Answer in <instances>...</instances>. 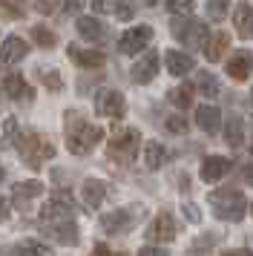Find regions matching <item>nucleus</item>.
Listing matches in <instances>:
<instances>
[{
	"instance_id": "nucleus-1",
	"label": "nucleus",
	"mask_w": 253,
	"mask_h": 256,
	"mask_svg": "<svg viewBox=\"0 0 253 256\" xmlns=\"http://www.w3.org/2000/svg\"><path fill=\"white\" fill-rule=\"evenodd\" d=\"M64 130H66V150L72 156H90L104 141V130L98 124H90L78 110L64 112Z\"/></svg>"
},
{
	"instance_id": "nucleus-2",
	"label": "nucleus",
	"mask_w": 253,
	"mask_h": 256,
	"mask_svg": "<svg viewBox=\"0 0 253 256\" xmlns=\"http://www.w3.org/2000/svg\"><path fill=\"white\" fill-rule=\"evenodd\" d=\"M14 150L29 170H40L46 162L55 158V144L46 138L44 132H20L14 138Z\"/></svg>"
},
{
	"instance_id": "nucleus-3",
	"label": "nucleus",
	"mask_w": 253,
	"mask_h": 256,
	"mask_svg": "<svg viewBox=\"0 0 253 256\" xmlns=\"http://www.w3.org/2000/svg\"><path fill=\"white\" fill-rule=\"evenodd\" d=\"M207 202L213 208V216L222 222H242L248 213V198L236 187H218L207 196Z\"/></svg>"
},
{
	"instance_id": "nucleus-4",
	"label": "nucleus",
	"mask_w": 253,
	"mask_h": 256,
	"mask_svg": "<svg viewBox=\"0 0 253 256\" xmlns=\"http://www.w3.org/2000/svg\"><path fill=\"white\" fill-rule=\"evenodd\" d=\"M138 150H141V132L136 127H124V130H118V132L110 136L106 158L115 164H121V167H126V164L136 162Z\"/></svg>"
},
{
	"instance_id": "nucleus-5",
	"label": "nucleus",
	"mask_w": 253,
	"mask_h": 256,
	"mask_svg": "<svg viewBox=\"0 0 253 256\" xmlns=\"http://www.w3.org/2000/svg\"><path fill=\"white\" fill-rule=\"evenodd\" d=\"M170 32L187 49H204L207 40H210V26L198 18H172Z\"/></svg>"
},
{
	"instance_id": "nucleus-6",
	"label": "nucleus",
	"mask_w": 253,
	"mask_h": 256,
	"mask_svg": "<svg viewBox=\"0 0 253 256\" xmlns=\"http://www.w3.org/2000/svg\"><path fill=\"white\" fill-rule=\"evenodd\" d=\"M144 213L147 210L141 208V204H130V208H115L110 213H104L101 216V230L110 233V236H118V233H130L136 228L138 222L144 219Z\"/></svg>"
},
{
	"instance_id": "nucleus-7",
	"label": "nucleus",
	"mask_w": 253,
	"mask_h": 256,
	"mask_svg": "<svg viewBox=\"0 0 253 256\" xmlns=\"http://www.w3.org/2000/svg\"><path fill=\"white\" fill-rule=\"evenodd\" d=\"M75 202H72V196H69L66 190L64 193H55V196L46 202L44 208H40V224H58V222H72V216H75Z\"/></svg>"
},
{
	"instance_id": "nucleus-8",
	"label": "nucleus",
	"mask_w": 253,
	"mask_h": 256,
	"mask_svg": "<svg viewBox=\"0 0 253 256\" xmlns=\"http://www.w3.org/2000/svg\"><path fill=\"white\" fill-rule=\"evenodd\" d=\"M0 101H9V104H32L34 90L29 86V81L23 78L20 72H9L0 81Z\"/></svg>"
},
{
	"instance_id": "nucleus-9",
	"label": "nucleus",
	"mask_w": 253,
	"mask_h": 256,
	"mask_svg": "<svg viewBox=\"0 0 253 256\" xmlns=\"http://www.w3.org/2000/svg\"><path fill=\"white\" fill-rule=\"evenodd\" d=\"M176 233H178V228H176V219H172L170 210H161V213H156V219L150 222V228L144 230V236H147L150 244H170L172 239H176Z\"/></svg>"
},
{
	"instance_id": "nucleus-10",
	"label": "nucleus",
	"mask_w": 253,
	"mask_h": 256,
	"mask_svg": "<svg viewBox=\"0 0 253 256\" xmlns=\"http://www.w3.org/2000/svg\"><path fill=\"white\" fill-rule=\"evenodd\" d=\"M95 112L101 118H124L126 116V98L118 90H98L95 92Z\"/></svg>"
},
{
	"instance_id": "nucleus-11",
	"label": "nucleus",
	"mask_w": 253,
	"mask_h": 256,
	"mask_svg": "<svg viewBox=\"0 0 253 256\" xmlns=\"http://www.w3.org/2000/svg\"><path fill=\"white\" fill-rule=\"evenodd\" d=\"M152 26H132L126 29L124 35L118 38V52L121 55H138V52H147V46L152 44Z\"/></svg>"
},
{
	"instance_id": "nucleus-12",
	"label": "nucleus",
	"mask_w": 253,
	"mask_h": 256,
	"mask_svg": "<svg viewBox=\"0 0 253 256\" xmlns=\"http://www.w3.org/2000/svg\"><path fill=\"white\" fill-rule=\"evenodd\" d=\"M156 75H158V52L156 49H147L141 58L132 64V70H130V78H132V84H150L156 81Z\"/></svg>"
},
{
	"instance_id": "nucleus-13",
	"label": "nucleus",
	"mask_w": 253,
	"mask_h": 256,
	"mask_svg": "<svg viewBox=\"0 0 253 256\" xmlns=\"http://www.w3.org/2000/svg\"><path fill=\"white\" fill-rule=\"evenodd\" d=\"M46 239H52V242L64 244V248H75L80 242V233H78V224L75 222H58V224H44L40 228Z\"/></svg>"
},
{
	"instance_id": "nucleus-14",
	"label": "nucleus",
	"mask_w": 253,
	"mask_h": 256,
	"mask_svg": "<svg viewBox=\"0 0 253 256\" xmlns=\"http://www.w3.org/2000/svg\"><path fill=\"white\" fill-rule=\"evenodd\" d=\"M29 55V44L18 35H9L3 38V44H0V70H6V66H14L18 60H23Z\"/></svg>"
},
{
	"instance_id": "nucleus-15",
	"label": "nucleus",
	"mask_w": 253,
	"mask_h": 256,
	"mask_svg": "<svg viewBox=\"0 0 253 256\" xmlns=\"http://www.w3.org/2000/svg\"><path fill=\"white\" fill-rule=\"evenodd\" d=\"M66 55L72 64H78L80 70H101L104 64H106V55H104L101 49H84L78 44H69Z\"/></svg>"
},
{
	"instance_id": "nucleus-16",
	"label": "nucleus",
	"mask_w": 253,
	"mask_h": 256,
	"mask_svg": "<svg viewBox=\"0 0 253 256\" xmlns=\"http://www.w3.org/2000/svg\"><path fill=\"white\" fill-rule=\"evenodd\" d=\"M233 170V162L230 158H224V156H207L204 162H202V182H207V184H216V182H222L224 176Z\"/></svg>"
},
{
	"instance_id": "nucleus-17",
	"label": "nucleus",
	"mask_w": 253,
	"mask_h": 256,
	"mask_svg": "<svg viewBox=\"0 0 253 256\" xmlns=\"http://www.w3.org/2000/svg\"><path fill=\"white\" fill-rule=\"evenodd\" d=\"M253 72V52L248 49H236L228 58V75L233 81H248Z\"/></svg>"
},
{
	"instance_id": "nucleus-18",
	"label": "nucleus",
	"mask_w": 253,
	"mask_h": 256,
	"mask_svg": "<svg viewBox=\"0 0 253 256\" xmlns=\"http://www.w3.org/2000/svg\"><path fill=\"white\" fill-rule=\"evenodd\" d=\"M40 193H44V184H40V182H34V178H29V182H18L14 190H12V202H14V208L18 210H26L34 198L40 196Z\"/></svg>"
},
{
	"instance_id": "nucleus-19",
	"label": "nucleus",
	"mask_w": 253,
	"mask_h": 256,
	"mask_svg": "<svg viewBox=\"0 0 253 256\" xmlns=\"http://www.w3.org/2000/svg\"><path fill=\"white\" fill-rule=\"evenodd\" d=\"M164 66L170 75H187V72L196 70V58L190 52H178V49H170V52H164Z\"/></svg>"
},
{
	"instance_id": "nucleus-20",
	"label": "nucleus",
	"mask_w": 253,
	"mask_h": 256,
	"mask_svg": "<svg viewBox=\"0 0 253 256\" xmlns=\"http://www.w3.org/2000/svg\"><path fill=\"white\" fill-rule=\"evenodd\" d=\"M75 29H78V35L84 38L86 44H98V40H104V35H106L104 24L98 18H90V14H80L78 20H75Z\"/></svg>"
},
{
	"instance_id": "nucleus-21",
	"label": "nucleus",
	"mask_w": 253,
	"mask_h": 256,
	"mask_svg": "<svg viewBox=\"0 0 253 256\" xmlns=\"http://www.w3.org/2000/svg\"><path fill=\"white\" fill-rule=\"evenodd\" d=\"M196 124H198L202 132H210V136L218 132V127H222V110L210 106V104H202L196 110Z\"/></svg>"
},
{
	"instance_id": "nucleus-22",
	"label": "nucleus",
	"mask_w": 253,
	"mask_h": 256,
	"mask_svg": "<svg viewBox=\"0 0 253 256\" xmlns=\"http://www.w3.org/2000/svg\"><path fill=\"white\" fill-rule=\"evenodd\" d=\"M233 26H236V35H239L242 40L253 38V9H250V3H236V9H233Z\"/></svg>"
},
{
	"instance_id": "nucleus-23",
	"label": "nucleus",
	"mask_w": 253,
	"mask_h": 256,
	"mask_svg": "<svg viewBox=\"0 0 253 256\" xmlns=\"http://www.w3.org/2000/svg\"><path fill=\"white\" fill-rule=\"evenodd\" d=\"M104 196H106V184L101 178H86L84 187H80V198H84V208L92 210V208H101Z\"/></svg>"
},
{
	"instance_id": "nucleus-24",
	"label": "nucleus",
	"mask_w": 253,
	"mask_h": 256,
	"mask_svg": "<svg viewBox=\"0 0 253 256\" xmlns=\"http://www.w3.org/2000/svg\"><path fill=\"white\" fill-rule=\"evenodd\" d=\"M193 95H196L193 84H178V86H172L170 92H167V101H170L176 110H190V104H193Z\"/></svg>"
},
{
	"instance_id": "nucleus-25",
	"label": "nucleus",
	"mask_w": 253,
	"mask_h": 256,
	"mask_svg": "<svg viewBox=\"0 0 253 256\" xmlns=\"http://www.w3.org/2000/svg\"><path fill=\"white\" fill-rule=\"evenodd\" d=\"M228 44H230V35H228V32H216V35H210V40H207V46H204V58L210 60V64L222 60V55H224Z\"/></svg>"
},
{
	"instance_id": "nucleus-26",
	"label": "nucleus",
	"mask_w": 253,
	"mask_h": 256,
	"mask_svg": "<svg viewBox=\"0 0 253 256\" xmlns=\"http://www.w3.org/2000/svg\"><path fill=\"white\" fill-rule=\"evenodd\" d=\"M144 164H147L150 170H158L167 164V150H164V144L158 141H147L144 144Z\"/></svg>"
},
{
	"instance_id": "nucleus-27",
	"label": "nucleus",
	"mask_w": 253,
	"mask_h": 256,
	"mask_svg": "<svg viewBox=\"0 0 253 256\" xmlns=\"http://www.w3.org/2000/svg\"><path fill=\"white\" fill-rule=\"evenodd\" d=\"M224 141H228V147H242V141H244V121L242 116H230L228 118V127H224Z\"/></svg>"
},
{
	"instance_id": "nucleus-28",
	"label": "nucleus",
	"mask_w": 253,
	"mask_h": 256,
	"mask_svg": "<svg viewBox=\"0 0 253 256\" xmlns=\"http://www.w3.org/2000/svg\"><path fill=\"white\" fill-rule=\"evenodd\" d=\"M34 75H38V81L44 84L49 92H64V78H60L58 70H52V66H38Z\"/></svg>"
},
{
	"instance_id": "nucleus-29",
	"label": "nucleus",
	"mask_w": 253,
	"mask_h": 256,
	"mask_svg": "<svg viewBox=\"0 0 253 256\" xmlns=\"http://www.w3.org/2000/svg\"><path fill=\"white\" fill-rule=\"evenodd\" d=\"M29 35H32V40H34L40 49H55V46H58V35H55V32H52L46 24H34L32 29H29Z\"/></svg>"
},
{
	"instance_id": "nucleus-30",
	"label": "nucleus",
	"mask_w": 253,
	"mask_h": 256,
	"mask_svg": "<svg viewBox=\"0 0 253 256\" xmlns=\"http://www.w3.org/2000/svg\"><path fill=\"white\" fill-rule=\"evenodd\" d=\"M196 90L204 95V98H216L222 92V86H218V78L213 72H198V78H196Z\"/></svg>"
},
{
	"instance_id": "nucleus-31",
	"label": "nucleus",
	"mask_w": 253,
	"mask_h": 256,
	"mask_svg": "<svg viewBox=\"0 0 253 256\" xmlns=\"http://www.w3.org/2000/svg\"><path fill=\"white\" fill-rule=\"evenodd\" d=\"M164 130H167V132H172V136H184V132L190 130L187 116H170L167 121H164Z\"/></svg>"
},
{
	"instance_id": "nucleus-32",
	"label": "nucleus",
	"mask_w": 253,
	"mask_h": 256,
	"mask_svg": "<svg viewBox=\"0 0 253 256\" xmlns=\"http://www.w3.org/2000/svg\"><path fill=\"white\" fill-rule=\"evenodd\" d=\"M216 242H218V236H210V233H204L202 239H196V242L190 244V256H204V250H210Z\"/></svg>"
},
{
	"instance_id": "nucleus-33",
	"label": "nucleus",
	"mask_w": 253,
	"mask_h": 256,
	"mask_svg": "<svg viewBox=\"0 0 253 256\" xmlns=\"http://www.w3.org/2000/svg\"><path fill=\"white\" fill-rule=\"evenodd\" d=\"M0 14H3V18L23 20V18H26V9H23V6H18V3H9V0H0Z\"/></svg>"
},
{
	"instance_id": "nucleus-34",
	"label": "nucleus",
	"mask_w": 253,
	"mask_h": 256,
	"mask_svg": "<svg viewBox=\"0 0 253 256\" xmlns=\"http://www.w3.org/2000/svg\"><path fill=\"white\" fill-rule=\"evenodd\" d=\"M118 0H92V12L95 14H115L118 12Z\"/></svg>"
},
{
	"instance_id": "nucleus-35",
	"label": "nucleus",
	"mask_w": 253,
	"mask_h": 256,
	"mask_svg": "<svg viewBox=\"0 0 253 256\" xmlns=\"http://www.w3.org/2000/svg\"><path fill=\"white\" fill-rule=\"evenodd\" d=\"M23 244H26V254L29 256H52V250L44 242H38V239H26Z\"/></svg>"
},
{
	"instance_id": "nucleus-36",
	"label": "nucleus",
	"mask_w": 253,
	"mask_h": 256,
	"mask_svg": "<svg viewBox=\"0 0 253 256\" xmlns=\"http://www.w3.org/2000/svg\"><path fill=\"white\" fill-rule=\"evenodd\" d=\"M167 12L187 14V18H190V12H193V0H172V3H167Z\"/></svg>"
},
{
	"instance_id": "nucleus-37",
	"label": "nucleus",
	"mask_w": 253,
	"mask_h": 256,
	"mask_svg": "<svg viewBox=\"0 0 253 256\" xmlns=\"http://www.w3.org/2000/svg\"><path fill=\"white\" fill-rule=\"evenodd\" d=\"M207 14H210L213 20H222V18L228 14V3H222V0H213V3H207Z\"/></svg>"
},
{
	"instance_id": "nucleus-38",
	"label": "nucleus",
	"mask_w": 253,
	"mask_h": 256,
	"mask_svg": "<svg viewBox=\"0 0 253 256\" xmlns=\"http://www.w3.org/2000/svg\"><path fill=\"white\" fill-rule=\"evenodd\" d=\"M0 256H29V254H26V244L18 242V244H0Z\"/></svg>"
},
{
	"instance_id": "nucleus-39",
	"label": "nucleus",
	"mask_w": 253,
	"mask_h": 256,
	"mask_svg": "<svg viewBox=\"0 0 253 256\" xmlns=\"http://www.w3.org/2000/svg\"><path fill=\"white\" fill-rule=\"evenodd\" d=\"M182 213H184V219H187V222H193V224H198V222H202V210L196 208L193 202H187V204L182 208Z\"/></svg>"
},
{
	"instance_id": "nucleus-40",
	"label": "nucleus",
	"mask_w": 253,
	"mask_h": 256,
	"mask_svg": "<svg viewBox=\"0 0 253 256\" xmlns=\"http://www.w3.org/2000/svg\"><path fill=\"white\" fill-rule=\"evenodd\" d=\"M60 9V3H55V0H38L34 3V12H40V14H52Z\"/></svg>"
},
{
	"instance_id": "nucleus-41",
	"label": "nucleus",
	"mask_w": 253,
	"mask_h": 256,
	"mask_svg": "<svg viewBox=\"0 0 253 256\" xmlns=\"http://www.w3.org/2000/svg\"><path fill=\"white\" fill-rule=\"evenodd\" d=\"M14 132H18V118H14V116H9V118H6V124H3V138H6V141L18 138Z\"/></svg>"
},
{
	"instance_id": "nucleus-42",
	"label": "nucleus",
	"mask_w": 253,
	"mask_h": 256,
	"mask_svg": "<svg viewBox=\"0 0 253 256\" xmlns=\"http://www.w3.org/2000/svg\"><path fill=\"white\" fill-rule=\"evenodd\" d=\"M132 14H136V9H132L130 3H121L118 12H115V18H118V20H132Z\"/></svg>"
},
{
	"instance_id": "nucleus-43",
	"label": "nucleus",
	"mask_w": 253,
	"mask_h": 256,
	"mask_svg": "<svg viewBox=\"0 0 253 256\" xmlns=\"http://www.w3.org/2000/svg\"><path fill=\"white\" fill-rule=\"evenodd\" d=\"M90 256H126V254H118V250H110L106 244H95Z\"/></svg>"
},
{
	"instance_id": "nucleus-44",
	"label": "nucleus",
	"mask_w": 253,
	"mask_h": 256,
	"mask_svg": "<svg viewBox=\"0 0 253 256\" xmlns=\"http://www.w3.org/2000/svg\"><path fill=\"white\" fill-rule=\"evenodd\" d=\"M138 256H167V250L164 248H156V244H147V248L138 250Z\"/></svg>"
},
{
	"instance_id": "nucleus-45",
	"label": "nucleus",
	"mask_w": 253,
	"mask_h": 256,
	"mask_svg": "<svg viewBox=\"0 0 253 256\" xmlns=\"http://www.w3.org/2000/svg\"><path fill=\"white\" fill-rule=\"evenodd\" d=\"M12 216V202L6 196H0V222H6Z\"/></svg>"
},
{
	"instance_id": "nucleus-46",
	"label": "nucleus",
	"mask_w": 253,
	"mask_h": 256,
	"mask_svg": "<svg viewBox=\"0 0 253 256\" xmlns=\"http://www.w3.org/2000/svg\"><path fill=\"white\" fill-rule=\"evenodd\" d=\"M242 178H244V184H253V164L242 167Z\"/></svg>"
},
{
	"instance_id": "nucleus-47",
	"label": "nucleus",
	"mask_w": 253,
	"mask_h": 256,
	"mask_svg": "<svg viewBox=\"0 0 253 256\" xmlns=\"http://www.w3.org/2000/svg\"><path fill=\"white\" fill-rule=\"evenodd\" d=\"M222 256H253V250H248V248H233V250H224Z\"/></svg>"
},
{
	"instance_id": "nucleus-48",
	"label": "nucleus",
	"mask_w": 253,
	"mask_h": 256,
	"mask_svg": "<svg viewBox=\"0 0 253 256\" xmlns=\"http://www.w3.org/2000/svg\"><path fill=\"white\" fill-rule=\"evenodd\" d=\"M60 9H64V12H69V14H72V12H78V9H80V3H78V0H72V3H64Z\"/></svg>"
},
{
	"instance_id": "nucleus-49",
	"label": "nucleus",
	"mask_w": 253,
	"mask_h": 256,
	"mask_svg": "<svg viewBox=\"0 0 253 256\" xmlns=\"http://www.w3.org/2000/svg\"><path fill=\"white\" fill-rule=\"evenodd\" d=\"M3 178H6V167H3V164H0V182H3Z\"/></svg>"
},
{
	"instance_id": "nucleus-50",
	"label": "nucleus",
	"mask_w": 253,
	"mask_h": 256,
	"mask_svg": "<svg viewBox=\"0 0 253 256\" xmlns=\"http://www.w3.org/2000/svg\"><path fill=\"white\" fill-rule=\"evenodd\" d=\"M250 213H253V204H250Z\"/></svg>"
},
{
	"instance_id": "nucleus-51",
	"label": "nucleus",
	"mask_w": 253,
	"mask_h": 256,
	"mask_svg": "<svg viewBox=\"0 0 253 256\" xmlns=\"http://www.w3.org/2000/svg\"><path fill=\"white\" fill-rule=\"evenodd\" d=\"M250 152H253V144H250Z\"/></svg>"
}]
</instances>
